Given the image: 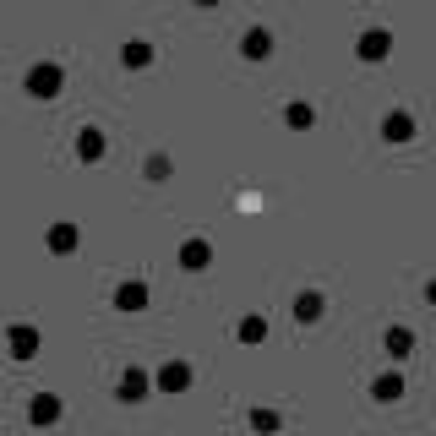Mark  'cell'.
I'll list each match as a JSON object with an SVG mask.
<instances>
[{
  "label": "cell",
  "mask_w": 436,
  "mask_h": 436,
  "mask_svg": "<svg viewBox=\"0 0 436 436\" xmlns=\"http://www.w3.org/2000/svg\"><path fill=\"white\" fill-rule=\"evenodd\" d=\"M61 87V71L55 66H39V71H27V93H39V99H49Z\"/></svg>",
  "instance_id": "1"
},
{
  "label": "cell",
  "mask_w": 436,
  "mask_h": 436,
  "mask_svg": "<svg viewBox=\"0 0 436 436\" xmlns=\"http://www.w3.org/2000/svg\"><path fill=\"white\" fill-rule=\"evenodd\" d=\"M104 153V142H99V131H82V158H99Z\"/></svg>",
  "instance_id": "2"
},
{
  "label": "cell",
  "mask_w": 436,
  "mask_h": 436,
  "mask_svg": "<svg viewBox=\"0 0 436 436\" xmlns=\"http://www.w3.org/2000/svg\"><path fill=\"white\" fill-rule=\"evenodd\" d=\"M55 415H61L55 398H39V404H33V420H39V425H44V420H55Z\"/></svg>",
  "instance_id": "3"
}]
</instances>
